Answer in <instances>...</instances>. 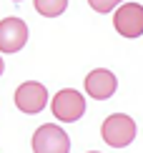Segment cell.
I'll list each match as a JSON object with an SVG mask.
<instances>
[{"label": "cell", "mask_w": 143, "mask_h": 153, "mask_svg": "<svg viewBox=\"0 0 143 153\" xmlns=\"http://www.w3.org/2000/svg\"><path fill=\"white\" fill-rule=\"evenodd\" d=\"M101 133H103V141L113 148H126V146L133 143L136 138V123L131 116L126 113H113L103 120L101 126Z\"/></svg>", "instance_id": "6da1fadb"}, {"label": "cell", "mask_w": 143, "mask_h": 153, "mask_svg": "<svg viewBox=\"0 0 143 153\" xmlns=\"http://www.w3.org/2000/svg\"><path fill=\"white\" fill-rule=\"evenodd\" d=\"M33 153H70V138L60 126L43 123L33 133Z\"/></svg>", "instance_id": "7a4b0ae2"}, {"label": "cell", "mask_w": 143, "mask_h": 153, "mask_svg": "<svg viewBox=\"0 0 143 153\" xmlns=\"http://www.w3.org/2000/svg\"><path fill=\"white\" fill-rule=\"evenodd\" d=\"M53 116L58 120H63V123H75L78 118H83V113H86V98H83L78 91L73 88H66V91H58L53 95Z\"/></svg>", "instance_id": "3957f363"}, {"label": "cell", "mask_w": 143, "mask_h": 153, "mask_svg": "<svg viewBox=\"0 0 143 153\" xmlns=\"http://www.w3.org/2000/svg\"><path fill=\"white\" fill-rule=\"evenodd\" d=\"M113 25L123 38L143 35V5H138V3L118 5L113 13Z\"/></svg>", "instance_id": "277c9868"}, {"label": "cell", "mask_w": 143, "mask_h": 153, "mask_svg": "<svg viewBox=\"0 0 143 153\" xmlns=\"http://www.w3.org/2000/svg\"><path fill=\"white\" fill-rule=\"evenodd\" d=\"M15 105L20 108L23 113H40L45 105H48V88L38 80H25L18 85L15 91Z\"/></svg>", "instance_id": "5b68a950"}, {"label": "cell", "mask_w": 143, "mask_h": 153, "mask_svg": "<svg viewBox=\"0 0 143 153\" xmlns=\"http://www.w3.org/2000/svg\"><path fill=\"white\" fill-rule=\"evenodd\" d=\"M28 43V25L20 18H3L0 20V50L18 53Z\"/></svg>", "instance_id": "8992f818"}, {"label": "cell", "mask_w": 143, "mask_h": 153, "mask_svg": "<svg viewBox=\"0 0 143 153\" xmlns=\"http://www.w3.org/2000/svg\"><path fill=\"white\" fill-rule=\"evenodd\" d=\"M115 88H118V78L106 68H95V71H90L86 75V93L95 100L110 98L115 93Z\"/></svg>", "instance_id": "52a82bcc"}, {"label": "cell", "mask_w": 143, "mask_h": 153, "mask_svg": "<svg viewBox=\"0 0 143 153\" xmlns=\"http://www.w3.org/2000/svg\"><path fill=\"white\" fill-rule=\"evenodd\" d=\"M35 10L45 18H58L60 13H66L68 8V0H33Z\"/></svg>", "instance_id": "ba28073f"}, {"label": "cell", "mask_w": 143, "mask_h": 153, "mask_svg": "<svg viewBox=\"0 0 143 153\" xmlns=\"http://www.w3.org/2000/svg\"><path fill=\"white\" fill-rule=\"evenodd\" d=\"M121 3H123V0H88V5L95 13H110L113 8H118Z\"/></svg>", "instance_id": "9c48e42d"}, {"label": "cell", "mask_w": 143, "mask_h": 153, "mask_svg": "<svg viewBox=\"0 0 143 153\" xmlns=\"http://www.w3.org/2000/svg\"><path fill=\"white\" fill-rule=\"evenodd\" d=\"M3 71H5V63H3V58H0V75H3Z\"/></svg>", "instance_id": "30bf717a"}, {"label": "cell", "mask_w": 143, "mask_h": 153, "mask_svg": "<svg viewBox=\"0 0 143 153\" xmlns=\"http://www.w3.org/2000/svg\"><path fill=\"white\" fill-rule=\"evenodd\" d=\"M88 153H98V151H88Z\"/></svg>", "instance_id": "8fae6325"}, {"label": "cell", "mask_w": 143, "mask_h": 153, "mask_svg": "<svg viewBox=\"0 0 143 153\" xmlns=\"http://www.w3.org/2000/svg\"><path fill=\"white\" fill-rule=\"evenodd\" d=\"M13 3H20V0H13Z\"/></svg>", "instance_id": "7c38bea8"}]
</instances>
